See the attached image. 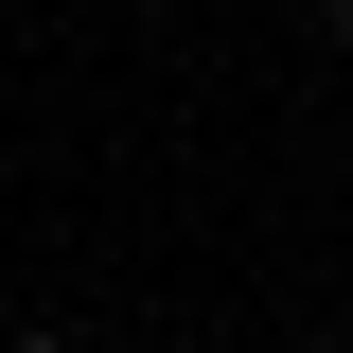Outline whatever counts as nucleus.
Here are the masks:
<instances>
[{
  "instance_id": "obj_1",
  "label": "nucleus",
  "mask_w": 353,
  "mask_h": 353,
  "mask_svg": "<svg viewBox=\"0 0 353 353\" xmlns=\"http://www.w3.org/2000/svg\"><path fill=\"white\" fill-rule=\"evenodd\" d=\"M18 353H71V336H18Z\"/></svg>"
}]
</instances>
